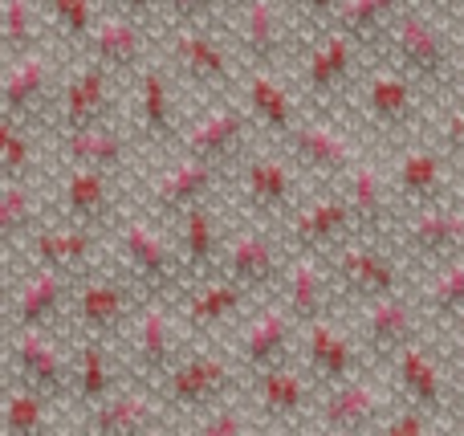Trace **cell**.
<instances>
[{"mask_svg":"<svg viewBox=\"0 0 464 436\" xmlns=\"http://www.w3.org/2000/svg\"><path fill=\"white\" fill-rule=\"evenodd\" d=\"M392 53L400 62V70L408 73L411 82H424V86H436V82L449 73V41H444V29L424 13H395L392 24Z\"/></svg>","mask_w":464,"mask_h":436,"instance_id":"1","label":"cell"},{"mask_svg":"<svg viewBox=\"0 0 464 436\" xmlns=\"http://www.w3.org/2000/svg\"><path fill=\"white\" fill-rule=\"evenodd\" d=\"M49 106H53V62L45 49H29V53L8 57L5 73H0V114L37 127L45 122Z\"/></svg>","mask_w":464,"mask_h":436,"instance_id":"2","label":"cell"},{"mask_svg":"<svg viewBox=\"0 0 464 436\" xmlns=\"http://www.w3.org/2000/svg\"><path fill=\"white\" fill-rule=\"evenodd\" d=\"M8 363L16 372V383L41 392V396L62 400L70 392V359L57 347V339H49V326H16Z\"/></svg>","mask_w":464,"mask_h":436,"instance_id":"3","label":"cell"},{"mask_svg":"<svg viewBox=\"0 0 464 436\" xmlns=\"http://www.w3.org/2000/svg\"><path fill=\"white\" fill-rule=\"evenodd\" d=\"M130 310H135V294L122 277H78V294H73V323H78L82 339L111 343L114 334L127 326Z\"/></svg>","mask_w":464,"mask_h":436,"instance_id":"4","label":"cell"},{"mask_svg":"<svg viewBox=\"0 0 464 436\" xmlns=\"http://www.w3.org/2000/svg\"><path fill=\"white\" fill-rule=\"evenodd\" d=\"M237 45L256 70L273 65L277 57L289 53L294 29L277 0H240L237 8Z\"/></svg>","mask_w":464,"mask_h":436,"instance_id":"5","label":"cell"},{"mask_svg":"<svg viewBox=\"0 0 464 436\" xmlns=\"http://www.w3.org/2000/svg\"><path fill=\"white\" fill-rule=\"evenodd\" d=\"M57 119L62 131L90 127V122H111L114 106V73L102 70L98 62H86L82 70H73L65 78V86L57 90Z\"/></svg>","mask_w":464,"mask_h":436,"instance_id":"6","label":"cell"},{"mask_svg":"<svg viewBox=\"0 0 464 436\" xmlns=\"http://www.w3.org/2000/svg\"><path fill=\"white\" fill-rule=\"evenodd\" d=\"M168 53L176 62V70L184 73L192 86L204 90H228L232 86V65L228 53L220 49L217 37H208V29L200 24H179L168 37Z\"/></svg>","mask_w":464,"mask_h":436,"instance_id":"7","label":"cell"},{"mask_svg":"<svg viewBox=\"0 0 464 436\" xmlns=\"http://www.w3.org/2000/svg\"><path fill=\"white\" fill-rule=\"evenodd\" d=\"M24 245L33 249L37 266L57 269V274H65L70 282H78V277L90 274V266H94V249H98L94 228L73 225V220H65V225H37Z\"/></svg>","mask_w":464,"mask_h":436,"instance_id":"8","label":"cell"},{"mask_svg":"<svg viewBox=\"0 0 464 436\" xmlns=\"http://www.w3.org/2000/svg\"><path fill=\"white\" fill-rule=\"evenodd\" d=\"M119 253L127 274L135 282L151 286V290H163V286H171L179 277V253L155 228H147L143 220H127L119 228Z\"/></svg>","mask_w":464,"mask_h":436,"instance_id":"9","label":"cell"},{"mask_svg":"<svg viewBox=\"0 0 464 436\" xmlns=\"http://www.w3.org/2000/svg\"><path fill=\"white\" fill-rule=\"evenodd\" d=\"M160 380H163V396H168V404L192 408V412H200V408L225 400V392L232 388V372L220 355H196V359H188L184 367L171 363Z\"/></svg>","mask_w":464,"mask_h":436,"instance_id":"10","label":"cell"},{"mask_svg":"<svg viewBox=\"0 0 464 436\" xmlns=\"http://www.w3.org/2000/svg\"><path fill=\"white\" fill-rule=\"evenodd\" d=\"M420 318H416V306L400 294H379V298H367V310H362V343H367L371 355L379 359H392L400 347L416 343V331H420Z\"/></svg>","mask_w":464,"mask_h":436,"instance_id":"11","label":"cell"},{"mask_svg":"<svg viewBox=\"0 0 464 436\" xmlns=\"http://www.w3.org/2000/svg\"><path fill=\"white\" fill-rule=\"evenodd\" d=\"M245 139H248L245 111H237V106L225 102V106H217V111H208L184 135V155L212 163V168H225V163L240 160V151H245Z\"/></svg>","mask_w":464,"mask_h":436,"instance_id":"12","label":"cell"},{"mask_svg":"<svg viewBox=\"0 0 464 436\" xmlns=\"http://www.w3.org/2000/svg\"><path fill=\"white\" fill-rule=\"evenodd\" d=\"M62 208L73 225L106 228L114 217V184L111 171L86 168V163H70L62 179Z\"/></svg>","mask_w":464,"mask_h":436,"instance_id":"13","label":"cell"},{"mask_svg":"<svg viewBox=\"0 0 464 436\" xmlns=\"http://www.w3.org/2000/svg\"><path fill=\"white\" fill-rule=\"evenodd\" d=\"M82 49H90V62H98L102 70L135 73L147 57L143 24L130 21V16H122V13L102 16V21H94V29H90V37H86Z\"/></svg>","mask_w":464,"mask_h":436,"instance_id":"14","label":"cell"},{"mask_svg":"<svg viewBox=\"0 0 464 436\" xmlns=\"http://www.w3.org/2000/svg\"><path fill=\"white\" fill-rule=\"evenodd\" d=\"M362 114L383 131H408L416 122V82L395 70H375L362 82Z\"/></svg>","mask_w":464,"mask_h":436,"instance_id":"15","label":"cell"},{"mask_svg":"<svg viewBox=\"0 0 464 436\" xmlns=\"http://www.w3.org/2000/svg\"><path fill=\"white\" fill-rule=\"evenodd\" d=\"M285 135H289V147H294V160L302 163L305 171H314V176L338 179L351 171L354 160H359L351 139L338 135V131L326 127V122H302V127H289Z\"/></svg>","mask_w":464,"mask_h":436,"instance_id":"16","label":"cell"},{"mask_svg":"<svg viewBox=\"0 0 464 436\" xmlns=\"http://www.w3.org/2000/svg\"><path fill=\"white\" fill-rule=\"evenodd\" d=\"M70 277L57 274V269L37 266L13 294V326H53L65 310V298H70Z\"/></svg>","mask_w":464,"mask_h":436,"instance_id":"17","label":"cell"},{"mask_svg":"<svg viewBox=\"0 0 464 436\" xmlns=\"http://www.w3.org/2000/svg\"><path fill=\"white\" fill-rule=\"evenodd\" d=\"M334 274H338V282H343L351 294H359L362 302L400 290V266H395V257L383 253V249H371V245L338 249L334 253Z\"/></svg>","mask_w":464,"mask_h":436,"instance_id":"18","label":"cell"},{"mask_svg":"<svg viewBox=\"0 0 464 436\" xmlns=\"http://www.w3.org/2000/svg\"><path fill=\"white\" fill-rule=\"evenodd\" d=\"M240 196H245L248 212L261 220H273L294 204V176L277 155H256L240 171Z\"/></svg>","mask_w":464,"mask_h":436,"instance_id":"19","label":"cell"},{"mask_svg":"<svg viewBox=\"0 0 464 436\" xmlns=\"http://www.w3.org/2000/svg\"><path fill=\"white\" fill-rule=\"evenodd\" d=\"M403 245H411V253L428 261H452L464 253V208H440L428 204L424 212H416L403 233Z\"/></svg>","mask_w":464,"mask_h":436,"instance_id":"20","label":"cell"},{"mask_svg":"<svg viewBox=\"0 0 464 436\" xmlns=\"http://www.w3.org/2000/svg\"><path fill=\"white\" fill-rule=\"evenodd\" d=\"M212 188H217V168H212V163H204V160L184 155V160H176L168 171H160V176H155L151 200H155V208H160L163 217H179L184 208L208 200Z\"/></svg>","mask_w":464,"mask_h":436,"instance_id":"21","label":"cell"},{"mask_svg":"<svg viewBox=\"0 0 464 436\" xmlns=\"http://www.w3.org/2000/svg\"><path fill=\"white\" fill-rule=\"evenodd\" d=\"M228 277L240 286V290H265L273 286V277H281V257L277 245L265 228H240L228 241Z\"/></svg>","mask_w":464,"mask_h":436,"instance_id":"22","label":"cell"},{"mask_svg":"<svg viewBox=\"0 0 464 436\" xmlns=\"http://www.w3.org/2000/svg\"><path fill=\"white\" fill-rule=\"evenodd\" d=\"M135 122L155 147L179 139L176 131V98L163 70H135Z\"/></svg>","mask_w":464,"mask_h":436,"instance_id":"23","label":"cell"},{"mask_svg":"<svg viewBox=\"0 0 464 436\" xmlns=\"http://www.w3.org/2000/svg\"><path fill=\"white\" fill-rule=\"evenodd\" d=\"M387 404L371 383L362 380H346L330 388V400L322 404V429L330 432H362V429H375L383 421Z\"/></svg>","mask_w":464,"mask_h":436,"instance_id":"24","label":"cell"},{"mask_svg":"<svg viewBox=\"0 0 464 436\" xmlns=\"http://www.w3.org/2000/svg\"><path fill=\"white\" fill-rule=\"evenodd\" d=\"M354 220L351 208H346L343 196H318L314 204H302L294 217V241L310 253L322 249H338V245L351 237Z\"/></svg>","mask_w":464,"mask_h":436,"instance_id":"25","label":"cell"},{"mask_svg":"<svg viewBox=\"0 0 464 436\" xmlns=\"http://www.w3.org/2000/svg\"><path fill=\"white\" fill-rule=\"evenodd\" d=\"M160 404L155 396L147 392H122V396H106L102 404L90 408V421L86 429L94 436H135V432H147L160 424Z\"/></svg>","mask_w":464,"mask_h":436,"instance_id":"26","label":"cell"},{"mask_svg":"<svg viewBox=\"0 0 464 436\" xmlns=\"http://www.w3.org/2000/svg\"><path fill=\"white\" fill-rule=\"evenodd\" d=\"M354 41L346 37L343 29H330L318 45L310 49L305 57V70H302V86L310 90L314 98H330L334 90H343L351 82V70H354Z\"/></svg>","mask_w":464,"mask_h":436,"instance_id":"27","label":"cell"},{"mask_svg":"<svg viewBox=\"0 0 464 436\" xmlns=\"http://www.w3.org/2000/svg\"><path fill=\"white\" fill-rule=\"evenodd\" d=\"M305 363L310 372L318 375L322 383H346L354 372H359V355H354L351 339L338 334L326 318H314L310 323V334H305Z\"/></svg>","mask_w":464,"mask_h":436,"instance_id":"28","label":"cell"},{"mask_svg":"<svg viewBox=\"0 0 464 436\" xmlns=\"http://www.w3.org/2000/svg\"><path fill=\"white\" fill-rule=\"evenodd\" d=\"M62 155L70 163H86V168L114 176L122 168V160H127V139L111 122H90V127L62 131Z\"/></svg>","mask_w":464,"mask_h":436,"instance_id":"29","label":"cell"},{"mask_svg":"<svg viewBox=\"0 0 464 436\" xmlns=\"http://www.w3.org/2000/svg\"><path fill=\"white\" fill-rule=\"evenodd\" d=\"M444 188H449V171H444V155L436 151H403L395 163V192L400 200L428 208V204H440Z\"/></svg>","mask_w":464,"mask_h":436,"instance_id":"30","label":"cell"},{"mask_svg":"<svg viewBox=\"0 0 464 436\" xmlns=\"http://www.w3.org/2000/svg\"><path fill=\"white\" fill-rule=\"evenodd\" d=\"M41 225V200L33 179H0V253L21 249Z\"/></svg>","mask_w":464,"mask_h":436,"instance_id":"31","label":"cell"},{"mask_svg":"<svg viewBox=\"0 0 464 436\" xmlns=\"http://www.w3.org/2000/svg\"><path fill=\"white\" fill-rule=\"evenodd\" d=\"M395 375H400V392L420 408V412H440L444 404V380H440V367L432 363L428 351H420L416 343L395 351Z\"/></svg>","mask_w":464,"mask_h":436,"instance_id":"32","label":"cell"},{"mask_svg":"<svg viewBox=\"0 0 464 436\" xmlns=\"http://www.w3.org/2000/svg\"><path fill=\"white\" fill-rule=\"evenodd\" d=\"M171 347H176V343H171L168 310L151 302V306L135 318V347H130L135 372L147 375V380H160V375L171 367Z\"/></svg>","mask_w":464,"mask_h":436,"instance_id":"33","label":"cell"},{"mask_svg":"<svg viewBox=\"0 0 464 436\" xmlns=\"http://www.w3.org/2000/svg\"><path fill=\"white\" fill-rule=\"evenodd\" d=\"M70 392L82 408L102 404L114 392V367H111V355H106V343L98 339L78 343V355H73V367H70Z\"/></svg>","mask_w":464,"mask_h":436,"instance_id":"34","label":"cell"},{"mask_svg":"<svg viewBox=\"0 0 464 436\" xmlns=\"http://www.w3.org/2000/svg\"><path fill=\"white\" fill-rule=\"evenodd\" d=\"M285 347H289V315L269 306L248 323L245 339H240V363H245L248 372H265V367L281 363Z\"/></svg>","mask_w":464,"mask_h":436,"instance_id":"35","label":"cell"},{"mask_svg":"<svg viewBox=\"0 0 464 436\" xmlns=\"http://www.w3.org/2000/svg\"><path fill=\"white\" fill-rule=\"evenodd\" d=\"M343 179H346V208H351L354 228L375 233L387 220V188H383V179H379V171L371 168V163L354 160Z\"/></svg>","mask_w":464,"mask_h":436,"instance_id":"36","label":"cell"},{"mask_svg":"<svg viewBox=\"0 0 464 436\" xmlns=\"http://www.w3.org/2000/svg\"><path fill=\"white\" fill-rule=\"evenodd\" d=\"M49 421H53L49 396L24 388V383L0 392V432L5 436H41L49 432Z\"/></svg>","mask_w":464,"mask_h":436,"instance_id":"37","label":"cell"},{"mask_svg":"<svg viewBox=\"0 0 464 436\" xmlns=\"http://www.w3.org/2000/svg\"><path fill=\"white\" fill-rule=\"evenodd\" d=\"M285 302H289V315L302 318V323H314V318L326 315L330 286H326V274L318 269V261H314V257H302V261H294V266H289Z\"/></svg>","mask_w":464,"mask_h":436,"instance_id":"38","label":"cell"},{"mask_svg":"<svg viewBox=\"0 0 464 436\" xmlns=\"http://www.w3.org/2000/svg\"><path fill=\"white\" fill-rule=\"evenodd\" d=\"M179 217H184V261H188V274H196V277L212 274V261H217V249H220L217 212L208 208V200H200V204H192V208H184Z\"/></svg>","mask_w":464,"mask_h":436,"instance_id":"39","label":"cell"},{"mask_svg":"<svg viewBox=\"0 0 464 436\" xmlns=\"http://www.w3.org/2000/svg\"><path fill=\"white\" fill-rule=\"evenodd\" d=\"M256 375H261V380H256V400H261L265 416H273V421H294V416L305 408L310 392H305V383L297 380L294 372H285L281 363H273Z\"/></svg>","mask_w":464,"mask_h":436,"instance_id":"40","label":"cell"},{"mask_svg":"<svg viewBox=\"0 0 464 436\" xmlns=\"http://www.w3.org/2000/svg\"><path fill=\"white\" fill-rule=\"evenodd\" d=\"M395 13H400V0H338L334 29H343L354 45H362V41L387 33Z\"/></svg>","mask_w":464,"mask_h":436,"instance_id":"41","label":"cell"},{"mask_svg":"<svg viewBox=\"0 0 464 436\" xmlns=\"http://www.w3.org/2000/svg\"><path fill=\"white\" fill-rule=\"evenodd\" d=\"M248 106H253L256 122L273 135H285L294 127V98L285 94V86L277 78H269L261 70L248 73Z\"/></svg>","mask_w":464,"mask_h":436,"instance_id":"42","label":"cell"},{"mask_svg":"<svg viewBox=\"0 0 464 436\" xmlns=\"http://www.w3.org/2000/svg\"><path fill=\"white\" fill-rule=\"evenodd\" d=\"M245 298H248V290H240L232 277L228 282H204L192 294V302H188V323H192V331H208V326L237 315L245 306Z\"/></svg>","mask_w":464,"mask_h":436,"instance_id":"43","label":"cell"},{"mask_svg":"<svg viewBox=\"0 0 464 436\" xmlns=\"http://www.w3.org/2000/svg\"><path fill=\"white\" fill-rule=\"evenodd\" d=\"M45 33H41V13L33 0H0V49L8 57L41 49Z\"/></svg>","mask_w":464,"mask_h":436,"instance_id":"44","label":"cell"},{"mask_svg":"<svg viewBox=\"0 0 464 436\" xmlns=\"http://www.w3.org/2000/svg\"><path fill=\"white\" fill-rule=\"evenodd\" d=\"M33 127L0 114V179H33L37 176V143Z\"/></svg>","mask_w":464,"mask_h":436,"instance_id":"45","label":"cell"},{"mask_svg":"<svg viewBox=\"0 0 464 436\" xmlns=\"http://www.w3.org/2000/svg\"><path fill=\"white\" fill-rule=\"evenodd\" d=\"M424 310L428 315H464V253L460 257H452L449 266L440 269V274L428 282L424 290Z\"/></svg>","mask_w":464,"mask_h":436,"instance_id":"46","label":"cell"},{"mask_svg":"<svg viewBox=\"0 0 464 436\" xmlns=\"http://www.w3.org/2000/svg\"><path fill=\"white\" fill-rule=\"evenodd\" d=\"M49 16H53V29L65 45H86L90 29H94V0H45Z\"/></svg>","mask_w":464,"mask_h":436,"instance_id":"47","label":"cell"},{"mask_svg":"<svg viewBox=\"0 0 464 436\" xmlns=\"http://www.w3.org/2000/svg\"><path fill=\"white\" fill-rule=\"evenodd\" d=\"M220 5H225V0H168V13L176 24H200V21H208Z\"/></svg>","mask_w":464,"mask_h":436,"instance_id":"48","label":"cell"},{"mask_svg":"<svg viewBox=\"0 0 464 436\" xmlns=\"http://www.w3.org/2000/svg\"><path fill=\"white\" fill-rule=\"evenodd\" d=\"M204 436H245L248 432V416L245 412H212L204 421Z\"/></svg>","mask_w":464,"mask_h":436,"instance_id":"49","label":"cell"},{"mask_svg":"<svg viewBox=\"0 0 464 436\" xmlns=\"http://www.w3.org/2000/svg\"><path fill=\"white\" fill-rule=\"evenodd\" d=\"M387 436H424L428 432V416L424 412H403V416H392L383 424Z\"/></svg>","mask_w":464,"mask_h":436,"instance_id":"50","label":"cell"},{"mask_svg":"<svg viewBox=\"0 0 464 436\" xmlns=\"http://www.w3.org/2000/svg\"><path fill=\"white\" fill-rule=\"evenodd\" d=\"M114 8H119L122 16H130V21H151L155 8H160V0H114Z\"/></svg>","mask_w":464,"mask_h":436,"instance_id":"51","label":"cell"},{"mask_svg":"<svg viewBox=\"0 0 464 436\" xmlns=\"http://www.w3.org/2000/svg\"><path fill=\"white\" fill-rule=\"evenodd\" d=\"M297 5H302V13L310 16V21L326 24V21H334V8H338V0H297Z\"/></svg>","mask_w":464,"mask_h":436,"instance_id":"52","label":"cell"},{"mask_svg":"<svg viewBox=\"0 0 464 436\" xmlns=\"http://www.w3.org/2000/svg\"><path fill=\"white\" fill-rule=\"evenodd\" d=\"M444 139H449V147L457 155H464V106L457 114H452V122H449V131H444Z\"/></svg>","mask_w":464,"mask_h":436,"instance_id":"53","label":"cell"},{"mask_svg":"<svg viewBox=\"0 0 464 436\" xmlns=\"http://www.w3.org/2000/svg\"><path fill=\"white\" fill-rule=\"evenodd\" d=\"M8 302H13V290H8L5 274H0V318H5V315H8Z\"/></svg>","mask_w":464,"mask_h":436,"instance_id":"54","label":"cell"},{"mask_svg":"<svg viewBox=\"0 0 464 436\" xmlns=\"http://www.w3.org/2000/svg\"><path fill=\"white\" fill-rule=\"evenodd\" d=\"M457 416L464 421V367H460V380H457Z\"/></svg>","mask_w":464,"mask_h":436,"instance_id":"55","label":"cell"},{"mask_svg":"<svg viewBox=\"0 0 464 436\" xmlns=\"http://www.w3.org/2000/svg\"><path fill=\"white\" fill-rule=\"evenodd\" d=\"M460 318V326H457V351H460V359H464V315H457Z\"/></svg>","mask_w":464,"mask_h":436,"instance_id":"56","label":"cell"},{"mask_svg":"<svg viewBox=\"0 0 464 436\" xmlns=\"http://www.w3.org/2000/svg\"><path fill=\"white\" fill-rule=\"evenodd\" d=\"M460 90H464V57H460Z\"/></svg>","mask_w":464,"mask_h":436,"instance_id":"57","label":"cell"},{"mask_svg":"<svg viewBox=\"0 0 464 436\" xmlns=\"http://www.w3.org/2000/svg\"><path fill=\"white\" fill-rule=\"evenodd\" d=\"M444 5H460V0H444Z\"/></svg>","mask_w":464,"mask_h":436,"instance_id":"58","label":"cell"}]
</instances>
